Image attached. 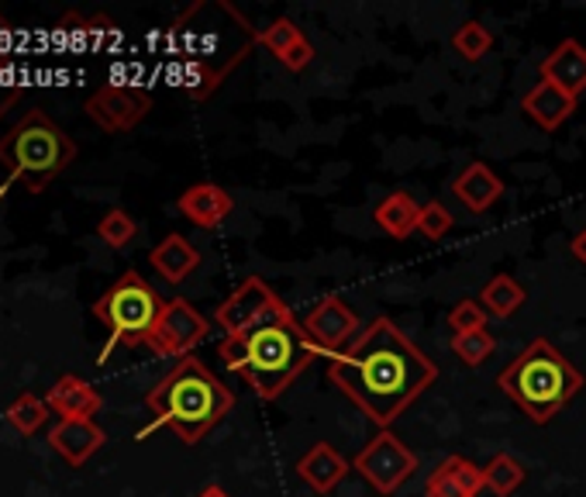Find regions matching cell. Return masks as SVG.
Instances as JSON below:
<instances>
[{"label":"cell","instance_id":"cell-1","mask_svg":"<svg viewBox=\"0 0 586 497\" xmlns=\"http://www.w3.org/2000/svg\"><path fill=\"white\" fill-rule=\"evenodd\" d=\"M328 381L383 432L438 381V366L390 318H373L328 363Z\"/></svg>","mask_w":586,"mask_h":497},{"label":"cell","instance_id":"cell-2","mask_svg":"<svg viewBox=\"0 0 586 497\" xmlns=\"http://www.w3.org/2000/svg\"><path fill=\"white\" fill-rule=\"evenodd\" d=\"M255 46L259 32L225 0H200L173 25V52L194 101H208Z\"/></svg>","mask_w":586,"mask_h":497},{"label":"cell","instance_id":"cell-3","mask_svg":"<svg viewBox=\"0 0 586 497\" xmlns=\"http://www.w3.org/2000/svg\"><path fill=\"white\" fill-rule=\"evenodd\" d=\"M217 356L262 401H276L317 360V349L311 346L308 332L294 318V311L283 305L255 328L241 335H225V343L217 346Z\"/></svg>","mask_w":586,"mask_h":497},{"label":"cell","instance_id":"cell-4","mask_svg":"<svg viewBox=\"0 0 586 497\" xmlns=\"http://www.w3.org/2000/svg\"><path fill=\"white\" fill-rule=\"evenodd\" d=\"M146 405L155 422L141 435L166 425L179 435V443L197 446L235 408V394L204 363L187 356L146 394Z\"/></svg>","mask_w":586,"mask_h":497},{"label":"cell","instance_id":"cell-5","mask_svg":"<svg viewBox=\"0 0 586 497\" xmlns=\"http://www.w3.org/2000/svg\"><path fill=\"white\" fill-rule=\"evenodd\" d=\"M497 387L528 414V422L549 425L556 414L586 387L583 373L549 343L535 339L514 356V363L497 376Z\"/></svg>","mask_w":586,"mask_h":497},{"label":"cell","instance_id":"cell-6","mask_svg":"<svg viewBox=\"0 0 586 497\" xmlns=\"http://www.w3.org/2000/svg\"><path fill=\"white\" fill-rule=\"evenodd\" d=\"M76 159V142L46 111H28L25 122L0 138V163L32 194L46 190Z\"/></svg>","mask_w":586,"mask_h":497},{"label":"cell","instance_id":"cell-7","mask_svg":"<svg viewBox=\"0 0 586 497\" xmlns=\"http://www.w3.org/2000/svg\"><path fill=\"white\" fill-rule=\"evenodd\" d=\"M166 301L146 284L135 270L121 273L108 294H100L93 314L111 328V339L121 346H146L149 335L163 314Z\"/></svg>","mask_w":586,"mask_h":497},{"label":"cell","instance_id":"cell-8","mask_svg":"<svg viewBox=\"0 0 586 497\" xmlns=\"http://www.w3.org/2000/svg\"><path fill=\"white\" fill-rule=\"evenodd\" d=\"M414 470H417V456L403 446L390 428L376 432L352 460V473H359L362 481H366L383 497L397 494L403 484L411 481Z\"/></svg>","mask_w":586,"mask_h":497},{"label":"cell","instance_id":"cell-9","mask_svg":"<svg viewBox=\"0 0 586 497\" xmlns=\"http://www.w3.org/2000/svg\"><path fill=\"white\" fill-rule=\"evenodd\" d=\"M208 332H211L208 318L200 314L187 297H173V301H166L163 314H159L146 346L155 356H166V360H187V356L208 339Z\"/></svg>","mask_w":586,"mask_h":497},{"label":"cell","instance_id":"cell-10","mask_svg":"<svg viewBox=\"0 0 586 497\" xmlns=\"http://www.w3.org/2000/svg\"><path fill=\"white\" fill-rule=\"evenodd\" d=\"M279 308H283V301L273 294V287L262 281V276H249V281H241L225 297V305H217L214 322L225 335H241V332L255 328L259 322H266V318L276 314Z\"/></svg>","mask_w":586,"mask_h":497},{"label":"cell","instance_id":"cell-11","mask_svg":"<svg viewBox=\"0 0 586 497\" xmlns=\"http://www.w3.org/2000/svg\"><path fill=\"white\" fill-rule=\"evenodd\" d=\"M149 111H152V97L146 90H138V87L108 84L87 101V117L104 132H111V135L138 128L149 117Z\"/></svg>","mask_w":586,"mask_h":497},{"label":"cell","instance_id":"cell-12","mask_svg":"<svg viewBox=\"0 0 586 497\" xmlns=\"http://www.w3.org/2000/svg\"><path fill=\"white\" fill-rule=\"evenodd\" d=\"M304 332L311 346L317 349V356H341L349 349L352 339H359V318L356 311L341 301V297H321V301L314 305V311L308 314L304 322Z\"/></svg>","mask_w":586,"mask_h":497},{"label":"cell","instance_id":"cell-13","mask_svg":"<svg viewBox=\"0 0 586 497\" xmlns=\"http://www.w3.org/2000/svg\"><path fill=\"white\" fill-rule=\"evenodd\" d=\"M538 73L545 84H556L562 94H570L579 101L586 90V46L576 42V38H565V42H559L541 59Z\"/></svg>","mask_w":586,"mask_h":497},{"label":"cell","instance_id":"cell-14","mask_svg":"<svg viewBox=\"0 0 586 497\" xmlns=\"http://www.w3.org/2000/svg\"><path fill=\"white\" fill-rule=\"evenodd\" d=\"M259 46H266L279 59V66H287L290 73H304L314 63L311 38L300 32L297 22H290V17H276L273 25L262 28L259 32Z\"/></svg>","mask_w":586,"mask_h":497},{"label":"cell","instance_id":"cell-15","mask_svg":"<svg viewBox=\"0 0 586 497\" xmlns=\"http://www.w3.org/2000/svg\"><path fill=\"white\" fill-rule=\"evenodd\" d=\"M487 490L483 484V467L470 463L466 456H449L446 463H438L424 484V497H479Z\"/></svg>","mask_w":586,"mask_h":497},{"label":"cell","instance_id":"cell-16","mask_svg":"<svg viewBox=\"0 0 586 497\" xmlns=\"http://www.w3.org/2000/svg\"><path fill=\"white\" fill-rule=\"evenodd\" d=\"M49 443L70 467H84L108 443V435L104 428L93 425V419H63L49 432Z\"/></svg>","mask_w":586,"mask_h":497},{"label":"cell","instance_id":"cell-17","mask_svg":"<svg viewBox=\"0 0 586 497\" xmlns=\"http://www.w3.org/2000/svg\"><path fill=\"white\" fill-rule=\"evenodd\" d=\"M349 473H352V463L335 446H328V443L311 446L308 456H300V463H297V476L314 494H332Z\"/></svg>","mask_w":586,"mask_h":497},{"label":"cell","instance_id":"cell-18","mask_svg":"<svg viewBox=\"0 0 586 497\" xmlns=\"http://www.w3.org/2000/svg\"><path fill=\"white\" fill-rule=\"evenodd\" d=\"M176 208L197 228H217L235 211V201H232V194L225 187H217V184H194V187H187L184 194H179Z\"/></svg>","mask_w":586,"mask_h":497},{"label":"cell","instance_id":"cell-19","mask_svg":"<svg viewBox=\"0 0 586 497\" xmlns=\"http://www.w3.org/2000/svg\"><path fill=\"white\" fill-rule=\"evenodd\" d=\"M452 194L470 214H487L503 197V181L487 163H470L452 181Z\"/></svg>","mask_w":586,"mask_h":497},{"label":"cell","instance_id":"cell-20","mask_svg":"<svg viewBox=\"0 0 586 497\" xmlns=\"http://www.w3.org/2000/svg\"><path fill=\"white\" fill-rule=\"evenodd\" d=\"M521 111L528 114L541 132H559L573 117L576 97L562 94L556 84H545V79H538V84L521 97Z\"/></svg>","mask_w":586,"mask_h":497},{"label":"cell","instance_id":"cell-21","mask_svg":"<svg viewBox=\"0 0 586 497\" xmlns=\"http://www.w3.org/2000/svg\"><path fill=\"white\" fill-rule=\"evenodd\" d=\"M46 405L52 411H59L63 419H93L100 411V394L84 381V376H59L52 384Z\"/></svg>","mask_w":586,"mask_h":497},{"label":"cell","instance_id":"cell-22","mask_svg":"<svg viewBox=\"0 0 586 497\" xmlns=\"http://www.w3.org/2000/svg\"><path fill=\"white\" fill-rule=\"evenodd\" d=\"M149 263L152 270L163 276V281L170 284H179V281H187V276L200 266V252L194 249L190 238L184 235H166L163 243H159L152 252H149Z\"/></svg>","mask_w":586,"mask_h":497},{"label":"cell","instance_id":"cell-23","mask_svg":"<svg viewBox=\"0 0 586 497\" xmlns=\"http://www.w3.org/2000/svg\"><path fill=\"white\" fill-rule=\"evenodd\" d=\"M417 218H421V204L408 190H394L390 197H383V201L373 208L376 228L383 235L397 238V243H403V238H411L417 232Z\"/></svg>","mask_w":586,"mask_h":497},{"label":"cell","instance_id":"cell-24","mask_svg":"<svg viewBox=\"0 0 586 497\" xmlns=\"http://www.w3.org/2000/svg\"><path fill=\"white\" fill-rule=\"evenodd\" d=\"M524 301H528V290H524L511 273H497L494 281H487V287L479 290V305L487 308L490 318H497V322H508V318H514Z\"/></svg>","mask_w":586,"mask_h":497},{"label":"cell","instance_id":"cell-25","mask_svg":"<svg viewBox=\"0 0 586 497\" xmlns=\"http://www.w3.org/2000/svg\"><path fill=\"white\" fill-rule=\"evenodd\" d=\"M524 476H528V470H524V463L511 452H497L494 460L483 467V484H487V490L497 494V497L518 494L521 484H524Z\"/></svg>","mask_w":586,"mask_h":497},{"label":"cell","instance_id":"cell-26","mask_svg":"<svg viewBox=\"0 0 586 497\" xmlns=\"http://www.w3.org/2000/svg\"><path fill=\"white\" fill-rule=\"evenodd\" d=\"M452 49L462 59H470V63H479V59L494 49V32L483 22H462L452 35Z\"/></svg>","mask_w":586,"mask_h":497},{"label":"cell","instance_id":"cell-27","mask_svg":"<svg viewBox=\"0 0 586 497\" xmlns=\"http://www.w3.org/2000/svg\"><path fill=\"white\" fill-rule=\"evenodd\" d=\"M494 349H497V339H494L487 328L452 335V352H456L466 366H483V363H487L490 356H494Z\"/></svg>","mask_w":586,"mask_h":497},{"label":"cell","instance_id":"cell-28","mask_svg":"<svg viewBox=\"0 0 586 497\" xmlns=\"http://www.w3.org/2000/svg\"><path fill=\"white\" fill-rule=\"evenodd\" d=\"M46 411H49V405L42 401V397L17 394V401L8 408V422L22 435H35L38 428H42V422H46Z\"/></svg>","mask_w":586,"mask_h":497},{"label":"cell","instance_id":"cell-29","mask_svg":"<svg viewBox=\"0 0 586 497\" xmlns=\"http://www.w3.org/2000/svg\"><path fill=\"white\" fill-rule=\"evenodd\" d=\"M97 235H100V243H108L111 249H125L132 238L138 235V222H135L128 211L111 208V211L97 222Z\"/></svg>","mask_w":586,"mask_h":497},{"label":"cell","instance_id":"cell-30","mask_svg":"<svg viewBox=\"0 0 586 497\" xmlns=\"http://www.w3.org/2000/svg\"><path fill=\"white\" fill-rule=\"evenodd\" d=\"M456 225V218L452 211L441 204V201H428V204H421V218H417V232L424 238H432V243H438V238H446Z\"/></svg>","mask_w":586,"mask_h":497},{"label":"cell","instance_id":"cell-31","mask_svg":"<svg viewBox=\"0 0 586 497\" xmlns=\"http://www.w3.org/2000/svg\"><path fill=\"white\" fill-rule=\"evenodd\" d=\"M487 322H490V314H487V308L479 305V297H466V301H459V305L449 311V328H452L456 335H462V332H479V328H487Z\"/></svg>","mask_w":586,"mask_h":497},{"label":"cell","instance_id":"cell-32","mask_svg":"<svg viewBox=\"0 0 586 497\" xmlns=\"http://www.w3.org/2000/svg\"><path fill=\"white\" fill-rule=\"evenodd\" d=\"M570 249H573V260L586 266V232H579V235L573 238V243H570Z\"/></svg>","mask_w":586,"mask_h":497},{"label":"cell","instance_id":"cell-33","mask_svg":"<svg viewBox=\"0 0 586 497\" xmlns=\"http://www.w3.org/2000/svg\"><path fill=\"white\" fill-rule=\"evenodd\" d=\"M197 497H232V494H228L225 487H217V484H208V487H204V490H200Z\"/></svg>","mask_w":586,"mask_h":497},{"label":"cell","instance_id":"cell-34","mask_svg":"<svg viewBox=\"0 0 586 497\" xmlns=\"http://www.w3.org/2000/svg\"><path fill=\"white\" fill-rule=\"evenodd\" d=\"M8 42H11V32H8V25H4V17H0V55L8 52Z\"/></svg>","mask_w":586,"mask_h":497}]
</instances>
